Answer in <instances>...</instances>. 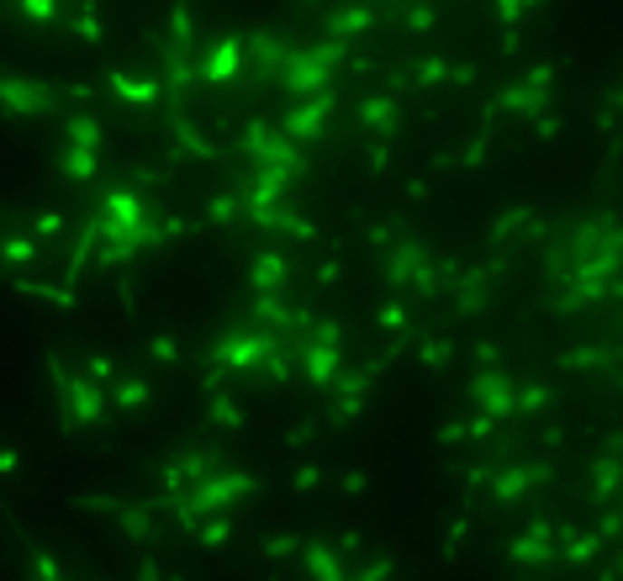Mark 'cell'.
Returning <instances> with one entry per match:
<instances>
[{"label":"cell","mask_w":623,"mask_h":581,"mask_svg":"<svg viewBox=\"0 0 623 581\" xmlns=\"http://www.w3.org/2000/svg\"><path fill=\"white\" fill-rule=\"evenodd\" d=\"M254 491H259V476L212 465L201 481H190L186 491H175V513H180V523H186V528H196V523L212 518V513H233V508H238L244 497H254Z\"/></svg>","instance_id":"1"},{"label":"cell","mask_w":623,"mask_h":581,"mask_svg":"<svg viewBox=\"0 0 623 581\" xmlns=\"http://www.w3.org/2000/svg\"><path fill=\"white\" fill-rule=\"evenodd\" d=\"M275 344H281V338H275V328L254 317V328H227V334L212 344V365L249 375V370H264V360L275 354Z\"/></svg>","instance_id":"2"},{"label":"cell","mask_w":623,"mask_h":581,"mask_svg":"<svg viewBox=\"0 0 623 581\" xmlns=\"http://www.w3.org/2000/svg\"><path fill=\"white\" fill-rule=\"evenodd\" d=\"M63 101H85V91H53L43 80H22V74H0V106L11 117H48Z\"/></svg>","instance_id":"3"},{"label":"cell","mask_w":623,"mask_h":581,"mask_svg":"<svg viewBox=\"0 0 623 581\" xmlns=\"http://www.w3.org/2000/svg\"><path fill=\"white\" fill-rule=\"evenodd\" d=\"M238 149L249 153L254 164H285V169H296V164H302L296 138H291L285 127L275 132L270 122H249V127H244V143H238Z\"/></svg>","instance_id":"4"},{"label":"cell","mask_w":623,"mask_h":581,"mask_svg":"<svg viewBox=\"0 0 623 581\" xmlns=\"http://www.w3.org/2000/svg\"><path fill=\"white\" fill-rule=\"evenodd\" d=\"M339 59V48H312V53H291V59L281 63V80L291 95H317L322 85H328V63Z\"/></svg>","instance_id":"5"},{"label":"cell","mask_w":623,"mask_h":581,"mask_svg":"<svg viewBox=\"0 0 623 581\" xmlns=\"http://www.w3.org/2000/svg\"><path fill=\"white\" fill-rule=\"evenodd\" d=\"M238 69H244V37H217L196 59V80L201 85H227V80H238Z\"/></svg>","instance_id":"6"},{"label":"cell","mask_w":623,"mask_h":581,"mask_svg":"<svg viewBox=\"0 0 623 581\" xmlns=\"http://www.w3.org/2000/svg\"><path fill=\"white\" fill-rule=\"evenodd\" d=\"M328 111H333V95L317 91V95H302L291 111H285V132L296 138V143H312V138H322V127H328Z\"/></svg>","instance_id":"7"},{"label":"cell","mask_w":623,"mask_h":581,"mask_svg":"<svg viewBox=\"0 0 623 581\" xmlns=\"http://www.w3.org/2000/svg\"><path fill=\"white\" fill-rule=\"evenodd\" d=\"M285 280H291V265H285L281 248H259L249 259V286L254 291H285Z\"/></svg>","instance_id":"8"},{"label":"cell","mask_w":623,"mask_h":581,"mask_svg":"<svg viewBox=\"0 0 623 581\" xmlns=\"http://www.w3.org/2000/svg\"><path fill=\"white\" fill-rule=\"evenodd\" d=\"M53 164H59L63 180H95L101 175V153L95 149H80V143H59V153H53Z\"/></svg>","instance_id":"9"},{"label":"cell","mask_w":623,"mask_h":581,"mask_svg":"<svg viewBox=\"0 0 623 581\" xmlns=\"http://www.w3.org/2000/svg\"><path fill=\"white\" fill-rule=\"evenodd\" d=\"M106 85L117 91L122 106H138V111H149L158 95H164V91H158V80H132V74H122V69H111V74H106Z\"/></svg>","instance_id":"10"},{"label":"cell","mask_w":623,"mask_h":581,"mask_svg":"<svg viewBox=\"0 0 623 581\" xmlns=\"http://www.w3.org/2000/svg\"><path fill=\"white\" fill-rule=\"evenodd\" d=\"M302 571L307 576H322V581H339L343 576V560L322 539H302Z\"/></svg>","instance_id":"11"},{"label":"cell","mask_w":623,"mask_h":581,"mask_svg":"<svg viewBox=\"0 0 623 581\" xmlns=\"http://www.w3.org/2000/svg\"><path fill=\"white\" fill-rule=\"evenodd\" d=\"M63 143H80V149H95V153H101V143H106V127L95 122L85 106H80V111L63 122Z\"/></svg>","instance_id":"12"},{"label":"cell","mask_w":623,"mask_h":581,"mask_svg":"<svg viewBox=\"0 0 623 581\" xmlns=\"http://www.w3.org/2000/svg\"><path fill=\"white\" fill-rule=\"evenodd\" d=\"M111 402H117L122 412H143V407L154 402V386H149L143 375H122V381H111Z\"/></svg>","instance_id":"13"},{"label":"cell","mask_w":623,"mask_h":581,"mask_svg":"<svg viewBox=\"0 0 623 581\" xmlns=\"http://www.w3.org/2000/svg\"><path fill=\"white\" fill-rule=\"evenodd\" d=\"M470 397L481 402L486 412H513V392H507L502 375H481V381H470Z\"/></svg>","instance_id":"14"},{"label":"cell","mask_w":623,"mask_h":581,"mask_svg":"<svg viewBox=\"0 0 623 581\" xmlns=\"http://www.w3.org/2000/svg\"><path fill=\"white\" fill-rule=\"evenodd\" d=\"M37 244H43L37 233H32V238H22V233H5V238H0V259H5L11 270H27V265H37V254H43Z\"/></svg>","instance_id":"15"},{"label":"cell","mask_w":623,"mask_h":581,"mask_svg":"<svg viewBox=\"0 0 623 581\" xmlns=\"http://www.w3.org/2000/svg\"><path fill=\"white\" fill-rule=\"evenodd\" d=\"M196 539H201L206 550L227 545V539H233V518H227V513H212V523H196Z\"/></svg>","instance_id":"16"},{"label":"cell","mask_w":623,"mask_h":581,"mask_svg":"<svg viewBox=\"0 0 623 581\" xmlns=\"http://www.w3.org/2000/svg\"><path fill=\"white\" fill-rule=\"evenodd\" d=\"M117 528H122L127 539H149V534H154V523H149V513H138V508H117Z\"/></svg>","instance_id":"17"},{"label":"cell","mask_w":623,"mask_h":581,"mask_svg":"<svg viewBox=\"0 0 623 581\" xmlns=\"http://www.w3.org/2000/svg\"><path fill=\"white\" fill-rule=\"evenodd\" d=\"M359 122H370V127H380V132H391V127H397V111H391V101H380V95H375V101H365V106H359Z\"/></svg>","instance_id":"18"},{"label":"cell","mask_w":623,"mask_h":581,"mask_svg":"<svg viewBox=\"0 0 623 581\" xmlns=\"http://www.w3.org/2000/svg\"><path fill=\"white\" fill-rule=\"evenodd\" d=\"M27 228L37 233V238H48V244H53V238H63V228H69V222H63V212H32Z\"/></svg>","instance_id":"19"},{"label":"cell","mask_w":623,"mask_h":581,"mask_svg":"<svg viewBox=\"0 0 623 581\" xmlns=\"http://www.w3.org/2000/svg\"><path fill=\"white\" fill-rule=\"evenodd\" d=\"M22 550H27V560H32V576H63V566H59V560H53L48 550H37L27 534H22Z\"/></svg>","instance_id":"20"},{"label":"cell","mask_w":623,"mask_h":581,"mask_svg":"<svg viewBox=\"0 0 623 581\" xmlns=\"http://www.w3.org/2000/svg\"><path fill=\"white\" fill-rule=\"evenodd\" d=\"M238 212H244V196H238V190H227V196H212V201H206V217H212V222H233Z\"/></svg>","instance_id":"21"},{"label":"cell","mask_w":623,"mask_h":581,"mask_svg":"<svg viewBox=\"0 0 623 581\" xmlns=\"http://www.w3.org/2000/svg\"><path fill=\"white\" fill-rule=\"evenodd\" d=\"M149 360H154V365H175V360H180V344L169 334H154L149 338Z\"/></svg>","instance_id":"22"},{"label":"cell","mask_w":623,"mask_h":581,"mask_svg":"<svg viewBox=\"0 0 623 581\" xmlns=\"http://www.w3.org/2000/svg\"><path fill=\"white\" fill-rule=\"evenodd\" d=\"M212 418H217L222 429H244V412L227 402V392H217V397H212Z\"/></svg>","instance_id":"23"},{"label":"cell","mask_w":623,"mask_h":581,"mask_svg":"<svg viewBox=\"0 0 623 581\" xmlns=\"http://www.w3.org/2000/svg\"><path fill=\"white\" fill-rule=\"evenodd\" d=\"M22 11L32 22H59V0H22Z\"/></svg>","instance_id":"24"},{"label":"cell","mask_w":623,"mask_h":581,"mask_svg":"<svg viewBox=\"0 0 623 581\" xmlns=\"http://www.w3.org/2000/svg\"><path fill=\"white\" fill-rule=\"evenodd\" d=\"M85 375H95V381H106V386L117 381V370H111V360H106V354H91V360H85Z\"/></svg>","instance_id":"25"},{"label":"cell","mask_w":623,"mask_h":581,"mask_svg":"<svg viewBox=\"0 0 623 581\" xmlns=\"http://www.w3.org/2000/svg\"><path fill=\"white\" fill-rule=\"evenodd\" d=\"M264 555H302V539H291V534H281V539H264Z\"/></svg>","instance_id":"26"},{"label":"cell","mask_w":623,"mask_h":581,"mask_svg":"<svg viewBox=\"0 0 623 581\" xmlns=\"http://www.w3.org/2000/svg\"><path fill=\"white\" fill-rule=\"evenodd\" d=\"M16 470H22V460H16V450H0V476H5V481H11V476H16Z\"/></svg>","instance_id":"27"}]
</instances>
